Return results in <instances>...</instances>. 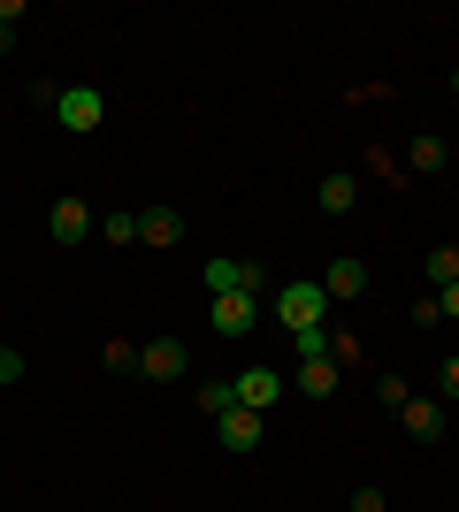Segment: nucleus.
<instances>
[{"instance_id":"nucleus-1","label":"nucleus","mask_w":459,"mask_h":512,"mask_svg":"<svg viewBox=\"0 0 459 512\" xmlns=\"http://www.w3.org/2000/svg\"><path fill=\"white\" fill-rule=\"evenodd\" d=\"M54 123H62L69 138H92V130L108 123V92L100 85H62L54 92Z\"/></svg>"},{"instance_id":"nucleus-2","label":"nucleus","mask_w":459,"mask_h":512,"mask_svg":"<svg viewBox=\"0 0 459 512\" xmlns=\"http://www.w3.org/2000/svg\"><path fill=\"white\" fill-rule=\"evenodd\" d=\"M276 321H284V329H322V321H329V291H322V283H306V276L276 283Z\"/></svg>"},{"instance_id":"nucleus-3","label":"nucleus","mask_w":459,"mask_h":512,"mask_svg":"<svg viewBox=\"0 0 459 512\" xmlns=\"http://www.w3.org/2000/svg\"><path fill=\"white\" fill-rule=\"evenodd\" d=\"M199 276H207V299H230V291H253V299H261L268 291V268H253V260H207Z\"/></svg>"},{"instance_id":"nucleus-4","label":"nucleus","mask_w":459,"mask_h":512,"mask_svg":"<svg viewBox=\"0 0 459 512\" xmlns=\"http://www.w3.org/2000/svg\"><path fill=\"white\" fill-rule=\"evenodd\" d=\"M207 329H222V337H253V329H261V299H253V291L207 299Z\"/></svg>"},{"instance_id":"nucleus-5","label":"nucleus","mask_w":459,"mask_h":512,"mask_svg":"<svg viewBox=\"0 0 459 512\" xmlns=\"http://www.w3.org/2000/svg\"><path fill=\"white\" fill-rule=\"evenodd\" d=\"M215 436H222V451H261V436H268V413H253V406H230L215 421Z\"/></svg>"},{"instance_id":"nucleus-6","label":"nucleus","mask_w":459,"mask_h":512,"mask_svg":"<svg viewBox=\"0 0 459 512\" xmlns=\"http://www.w3.org/2000/svg\"><path fill=\"white\" fill-rule=\"evenodd\" d=\"M46 237H54V245H85L92 237V207L85 199H54V207H46Z\"/></svg>"},{"instance_id":"nucleus-7","label":"nucleus","mask_w":459,"mask_h":512,"mask_svg":"<svg viewBox=\"0 0 459 512\" xmlns=\"http://www.w3.org/2000/svg\"><path fill=\"white\" fill-rule=\"evenodd\" d=\"M230 390H238V406H253V413H268V406H276V398H284V375H276V367H245V375H238V383H230Z\"/></svg>"},{"instance_id":"nucleus-8","label":"nucleus","mask_w":459,"mask_h":512,"mask_svg":"<svg viewBox=\"0 0 459 512\" xmlns=\"http://www.w3.org/2000/svg\"><path fill=\"white\" fill-rule=\"evenodd\" d=\"M398 428H406L414 444H437L444 436V406L437 398H406V406H398Z\"/></svg>"},{"instance_id":"nucleus-9","label":"nucleus","mask_w":459,"mask_h":512,"mask_svg":"<svg viewBox=\"0 0 459 512\" xmlns=\"http://www.w3.org/2000/svg\"><path fill=\"white\" fill-rule=\"evenodd\" d=\"M138 375H146V383H176V375H184V344L176 337L146 344V352H138Z\"/></svg>"},{"instance_id":"nucleus-10","label":"nucleus","mask_w":459,"mask_h":512,"mask_svg":"<svg viewBox=\"0 0 459 512\" xmlns=\"http://www.w3.org/2000/svg\"><path fill=\"white\" fill-rule=\"evenodd\" d=\"M176 237H184V214L176 207H138V245H161V253H169Z\"/></svg>"},{"instance_id":"nucleus-11","label":"nucleus","mask_w":459,"mask_h":512,"mask_svg":"<svg viewBox=\"0 0 459 512\" xmlns=\"http://www.w3.org/2000/svg\"><path fill=\"white\" fill-rule=\"evenodd\" d=\"M337 383H345V367H337V360H299V375H291L299 398H337Z\"/></svg>"},{"instance_id":"nucleus-12","label":"nucleus","mask_w":459,"mask_h":512,"mask_svg":"<svg viewBox=\"0 0 459 512\" xmlns=\"http://www.w3.org/2000/svg\"><path fill=\"white\" fill-rule=\"evenodd\" d=\"M314 199H322V214H352V207H360V184H352V169H329L322 184H314Z\"/></svg>"},{"instance_id":"nucleus-13","label":"nucleus","mask_w":459,"mask_h":512,"mask_svg":"<svg viewBox=\"0 0 459 512\" xmlns=\"http://www.w3.org/2000/svg\"><path fill=\"white\" fill-rule=\"evenodd\" d=\"M322 291H329V306L337 299H360V291H368V268H360V260H329V276H322Z\"/></svg>"},{"instance_id":"nucleus-14","label":"nucleus","mask_w":459,"mask_h":512,"mask_svg":"<svg viewBox=\"0 0 459 512\" xmlns=\"http://www.w3.org/2000/svg\"><path fill=\"white\" fill-rule=\"evenodd\" d=\"M444 161H452V146H444V138H414V176H437Z\"/></svg>"},{"instance_id":"nucleus-15","label":"nucleus","mask_w":459,"mask_h":512,"mask_svg":"<svg viewBox=\"0 0 459 512\" xmlns=\"http://www.w3.org/2000/svg\"><path fill=\"white\" fill-rule=\"evenodd\" d=\"M421 276L437 283V291H444V283H459V245H437V253H429V268H421Z\"/></svg>"},{"instance_id":"nucleus-16","label":"nucleus","mask_w":459,"mask_h":512,"mask_svg":"<svg viewBox=\"0 0 459 512\" xmlns=\"http://www.w3.org/2000/svg\"><path fill=\"white\" fill-rule=\"evenodd\" d=\"M329 360H337V367H360V360H368V344L352 337V329H329Z\"/></svg>"},{"instance_id":"nucleus-17","label":"nucleus","mask_w":459,"mask_h":512,"mask_svg":"<svg viewBox=\"0 0 459 512\" xmlns=\"http://www.w3.org/2000/svg\"><path fill=\"white\" fill-rule=\"evenodd\" d=\"M291 352H299V360H329V321L322 329H291Z\"/></svg>"},{"instance_id":"nucleus-18","label":"nucleus","mask_w":459,"mask_h":512,"mask_svg":"<svg viewBox=\"0 0 459 512\" xmlns=\"http://www.w3.org/2000/svg\"><path fill=\"white\" fill-rule=\"evenodd\" d=\"M108 245H138V214L131 207H108Z\"/></svg>"},{"instance_id":"nucleus-19","label":"nucleus","mask_w":459,"mask_h":512,"mask_svg":"<svg viewBox=\"0 0 459 512\" xmlns=\"http://www.w3.org/2000/svg\"><path fill=\"white\" fill-rule=\"evenodd\" d=\"M230 406H238V390H230V383H207V390H199V413H215V421H222Z\"/></svg>"},{"instance_id":"nucleus-20","label":"nucleus","mask_w":459,"mask_h":512,"mask_svg":"<svg viewBox=\"0 0 459 512\" xmlns=\"http://www.w3.org/2000/svg\"><path fill=\"white\" fill-rule=\"evenodd\" d=\"M375 398H383V406L398 413V406H406V398H414V390H406V375H383V383H375Z\"/></svg>"},{"instance_id":"nucleus-21","label":"nucleus","mask_w":459,"mask_h":512,"mask_svg":"<svg viewBox=\"0 0 459 512\" xmlns=\"http://www.w3.org/2000/svg\"><path fill=\"white\" fill-rule=\"evenodd\" d=\"M352 512H391V497L375 490V482H360V490H352Z\"/></svg>"},{"instance_id":"nucleus-22","label":"nucleus","mask_w":459,"mask_h":512,"mask_svg":"<svg viewBox=\"0 0 459 512\" xmlns=\"http://www.w3.org/2000/svg\"><path fill=\"white\" fill-rule=\"evenodd\" d=\"M8 383H23V352H16V344H0V390H8Z\"/></svg>"},{"instance_id":"nucleus-23","label":"nucleus","mask_w":459,"mask_h":512,"mask_svg":"<svg viewBox=\"0 0 459 512\" xmlns=\"http://www.w3.org/2000/svg\"><path fill=\"white\" fill-rule=\"evenodd\" d=\"M108 367H138V344L131 337H108Z\"/></svg>"},{"instance_id":"nucleus-24","label":"nucleus","mask_w":459,"mask_h":512,"mask_svg":"<svg viewBox=\"0 0 459 512\" xmlns=\"http://www.w3.org/2000/svg\"><path fill=\"white\" fill-rule=\"evenodd\" d=\"M437 390H444V398H459V352H452V360L437 367Z\"/></svg>"},{"instance_id":"nucleus-25","label":"nucleus","mask_w":459,"mask_h":512,"mask_svg":"<svg viewBox=\"0 0 459 512\" xmlns=\"http://www.w3.org/2000/svg\"><path fill=\"white\" fill-rule=\"evenodd\" d=\"M437 306H444V321H459V283H444V291H437Z\"/></svg>"},{"instance_id":"nucleus-26","label":"nucleus","mask_w":459,"mask_h":512,"mask_svg":"<svg viewBox=\"0 0 459 512\" xmlns=\"http://www.w3.org/2000/svg\"><path fill=\"white\" fill-rule=\"evenodd\" d=\"M8 46H16V31H8V23H0V54H8Z\"/></svg>"},{"instance_id":"nucleus-27","label":"nucleus","mask_w":459,"mask_h":512,"mask_svg":"<svg viewBox=\"0 0 459 512\" xmlns=\"http://www.w3.org/2000/svg\"><path fill=\"white\" fill-rule=\"evenodd\" d=\"M452 92H459V62H452Z\"/></svg>"}]
</instances>
